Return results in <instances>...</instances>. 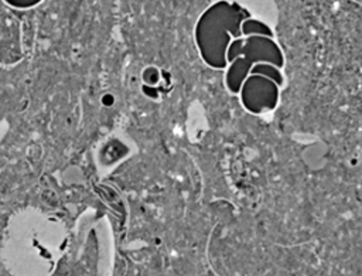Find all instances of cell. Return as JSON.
Returning a JSON list of instances; mask_svg holds the SVG:
<instances>
[{
	"label": "cell",
	"instance_id": "cell-1",
	"mask_svg": "<svg viewBox=\"0 0 362 276\" xmlns=\"http://www.w3.org/2000/svg\"><path fill=\"white\" fill-rule=\"evenodd\" d=\"M240 88L243 103L249 110L260 113L276 106L277 86L273 84V81L253 75L246 78Z\"/></svg>",
	"mask_w": 362,
	"mask_h": 276
}]
</instances>
